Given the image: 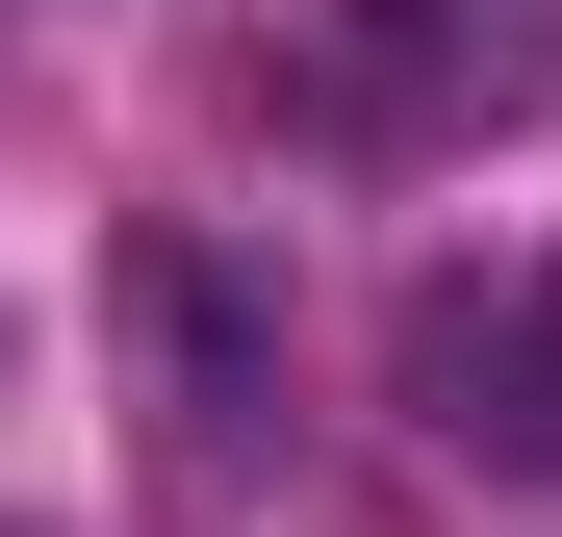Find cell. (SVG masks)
<instances>
[{"label": "cell", "instance_id": "obj_1", "mask_svg": "<svg viewBox=\"0 0 562 537\" xmlns=\"http://www.w3.org/2000/svg\"><path fill=\"white\" fill-rule=\"evenodd\" d=\"M103 307H128V435H154V486L231 512V486L281 461V282H231L205 231H128Z\"/></svg>", "mask_w": 562, "mask_h": 537}, {"label": "cell", "instance_id": "obj_2", "mask_svg": "<svg viewBox=\"0 0 562 537\" xmlns=\"http://www.w3.org/2000/svg\"><path fill=\"white\" fill-rule=\"evenodd\" d=\"M384 384L460 486H562V256H435L384 307Z\"/></svg>", "mask_w": 562, "mask_h": 537}, {"label": "cell", "instance_id": "obj_3", "mask_svg": "<svg viewBox=\"0 0 562 537\" xmlns=\"http://www.w3.org/2000/svg\"><path fill=\"white\" fill-rule=\"evenodd\" d=\"M307 52H333V103H358V128H409V154L562 103V0H307Z\"/></svg>", "mask_w": 562, "mask_h": 537}]
</instances>
